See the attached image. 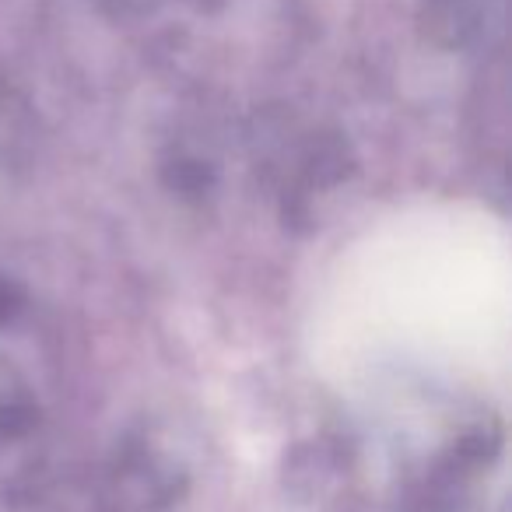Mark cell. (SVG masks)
Instances as JSON below:
<instances>
[{
  "label": "cell",
  "instance_id": "obj_1",
  "mask_svg": "<svg viewBox=\"0 0 512 512\" xmlns=\"http://www.w3.org/2000/svg\"><path fill=\"white\" fill-rule=\"evenodd\" d=\"M11 313V288L0 285V316H8Z\"/></svg>",
  "mask_w": 512,
  "mask_h": 512
}]
</instances>
